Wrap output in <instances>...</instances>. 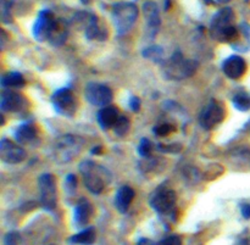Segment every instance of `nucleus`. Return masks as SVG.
Instances as JSON below:
<instances>
[{
    "label": "nucleus",
    "mask_w": 250,
    "mask_h": 245,
    "mask_svg": "<svg viewBox=\"0 0 250 245\" xmlns=\"http://www.w3.org/2000/svg\"><path fill=\"white\" fill-rule=\"evenodd\" d=\"M234 14L231 7H224L210 22V36L221 43H233L238 36V27L233 24Z\"/></svg>",
    "instance_id": "f257e3e1"
},
{
    "label": "nucleus",
    "mask_w": 250,
    "mask_h": 245,
    "mask_svg": "<svg viewBox=\"0 0 250 245\" xmlns=\"http://www.w3.org/2000/svg\"><path fill=\"white\" fill-rule=\"evenodd\" d=\"M81 175L85 188L93 194H100L111 182V173L104 166L92 160L83 161L80 165Z\"/></svg>",
    "instance_id": "f03ea898"
},
{
    "label": "nucleus",
    "mask_w": 250,
    "mask_h": 245,
    "mask_svg": "<svg viewBox=\"0 0 250 245\" xmlns=\"http://www.w3.org/2000/svg\"><path fill=\"white\" fill-rule=\"evenodd\" d=\"M84 146V139L75 134H65L56 139L53 146V158L58 163H71L77 158Z\"/></svg>",
    "instance_id": "7ed1b4c3"
},
{
    "label": "nucleus",
    "mask_w": 250,
    "mask_h": 245,
    "mask_svg": "<svg viewBox=\"0 0 250 245\" xmlns=\"http://www.w3.org/2000/svg\"><path fill=\"white\" fill-rule=\"evenodd\" d=\"M111 17L117 34L125 36L133 28L134 23L138 19V7L133 2H119L112 7Z\"/></svg>",
    "instance_id": "20e7f679"
},
{
    "label": "nucleus",
    "mask_w": 250,
    "mask_h": 245,
    "mask_svg": "<svg viewBox=\"0 0 250 245\" xmlns=\"http://www.w3.org/2000/svg\"><path fill=\"white\" fill-rule=\"evenodd\" d=\"M197 61L186 59L180 51H176L164 66V75L166 78L181 81L190 77L197 70Z\"/></svg>",
    "instance_id": "39448f33"
},
{
    "label": "nucleus",
    "mask_w": 250,
    "mask_h": 245,
    "mask_svg": "<svg viewBox=\"0 0 250 245\" xmlns=\"http://www.w3.org/2000/svg\"><path fill=\"white\" fill-rule=\"evenodd\" d=\"M177 203L175 190L168 188H160L150 198V206L154 211L163 217H173Z\"/></svg>",
    "instance_id": "423d86ee"
},
{
    "label": "nucleus",
    "mask_w": 250,
    "mask_h": 245,
    "mask_svg": "<svg viewBox=\"0 0 250 245\" xmlns=\"http://www.w3.org/2000/svg\"><path fill=\"white\" fill-rule=\"evenodd\" d=\"M51 102L55 111L63 117H72L77 111V100L72 90L68 88L56 90L51 97Z\"/></svg>",
    "instance_id": "0eeeda50"
},
{
    "label": "nucleus",
    "mask_w": 250,
    "mask_h": 245,
    "mask_svg": "<svg viewBox=\"0 0 250 245\" xmlns=\"http://www.w3.org/2000/svg\"><path fill=\"white\" fill-rule=\"evenodd\" d=\"M41 204L45 210H54L58 204L56 180L51 173H44L38 180Z\"/></svg>",
    "instance_id": "6e6552de"
},
{
    "label": "nucleus",
    "mask_w": 250,
    "mask_h": 245,
    "mask_svg": "<svg viewBox=\"0 0 250 245\" xmlns=\"http://www.w3.org/2000/svg\"><path fill=\"white\" fill-rule=\"evenodd\" d=\"M76 20L84 31L85 37L92 41H105L107 38V31L99 22L95 15L90 12H78Z\"/></svg>",
    "instance_id": "1a4fd4ad"
},
{
    "label": "nucleus",
    "mask_w": 250,
    "mask_h": 245,
    "mask_svg": "<svg viewBox=\"0 0 250 245\" xmlns=\"http://www.w3.org/2000/svg\"><path fill=\"white\" fill-rule=\"evenodd\" d=\"M225 119V109L217 100L211 99L200 111L199 123L207 131H211L219 126Z\"/></svg>",
    "instance_id": "9d476101"
},
{
    "label": "nucleus",
    "mask_w": 250,
    "mask_h": 245,
    "mask_svg": "<svg viewBox=\"0 0 250 245\" xmlns=\"http://www.w3.org/2000/svg\"><path fill=\"white\" fill-rule=\"evenodd\" d=\"M84 97L88 102H90L94 106L105 107L111 104L114 99V93L111 88L106 84L97 82H90L84 88Z\"/></svg>",
    "instance_id": "9b49d317"
},
{
    "label": "nucleus",
    "mask_w": 250,
    "mask_h": 245,
    "mask_svg": "<svg viewBox=\"0 0 250 245\" xmlns=\"http://www.w3.org/2000/svg\"><path fill=\"white\" fill-rule=\"evenodd\" d=\"M59 19L50 10H43L38 14L33 26V36L38 41H49Z\"/></svg>",
    "instance_id": "f8f14e48"
},
{
    "label": "nucleus",
    "mask_w": 250,
    "mask_h": 245,
    "mask_svg": "<svg viewBox=\"0 0 250 245\" xmlns=\"http://www.w3.org/2000/svg\"><path fill=\"white\" fill-rule=\"evenodd\" d=\"M27 158V153L19 143L11 142L10 139H1L0 142V159L5 163L16 165L22 163Z\"/></svg>",
    "instance_id": "ddd939ff"
},
{
    "label": "nucleus",
    "mask_w": 250,
    "mask_h": 245,
    "mask_svg": "<svg viewBox=\"0 0 250 245\" xmlns=\"http://www.w3.org/2000/svg\"><path fill=\"white\" fill-rule=\"evenodd\" d=\"M222 72L229 80H239L247 72V62L243 58L238 55H232L222 63Z\"/></svg>",
    "instance_id": "4468645a"
},
{
    "label": "nucleus",
    "mask_w": 250,
    "mask_h": 245,
    "mask_svg": "<svg viewBox=\"0 0 250 245\" xmlns=\"http://www.w3.org/2000/svg\"><path fill=\"white\" fill-rule=\"evenodd\" d=\"M27 102L20 93L14 92L11 89H6L1 93L0 107L2 111L6 112H19L23 107H26Z\"/></svg>",
    "instance_id": "2eb2a0df"
},
{
    "label": "nucleus",
    "mask_w": 250,
    "mask_h": 245,
    "mask_svg": "<svg viewBox=\"0 0 250 245\" xmlns=\"http://www.w3.org/2000/svg\"><path fill=\"white\" fill-rule=\"evenodd\" d=\"M143 14L146 17V29L150 38H154L155 34L158 33L159 27L161 24L160 12H159L158 5L154 1H146L143 5Z\"/></svg>",
    "instance_id": "dca6fc26"
},
{
    "label": "nucleus",
    "mask_w": 250,
    "mask_h": 245,
    "mask_svg": "<svg viewBox=\"0 0 250 245\" xmlns=\"http://www.w3.org/2000/svg\"><path fill=\"white\" fill-rule=\"evenodd\" d=\"M120 117H121L120 111L114 106L102 107L97 115L98 123H99V126L102 127L103 129H105V131L114 128Z\"/></svg>",
    "instance_id": "f3484780"
},
{
    "label": "nucleus",
    "mask_w": 250,
    "mask_h": 245,
    "mask_svg": "<svg viewBox=\"0 0 250 245\" xmlns=\"http://www.w3.org/2000/svg\"><path fill=\"white\" fill-rule=\"evenodd\" d=\"M93 209L92 204L89 203V200L87 199H81L78 202V204L75 207V214H73V220H75V224L77 227H83L90 221L93 216Z\"/></svg>",
    "instance_id": "a211bd4d"
},
{
    "label": "nucleus",
    "mask_w": 250,
    "mask_h": 245,
    "mask_svg": "<svg viewBox=\"0 0 250 245\" xmlns=\"http://www.w3.org/2000/svg\"><path fill=\"white\" fill-rule=\"evenodd\" d=\"M134 195H136V193L128 185H124L117 190L116 197H115V206L121 214H126L128 211L129 206L134 199Z\"/></svg>",
    "instance_id": "6ab92c4d"
},
{
    "label": "nucleus",
    "mask_w": 250,
    "mask_h": 245,
    "mask_svg": "<svg viewBox=\"0 0 250 245\" xmlns=\"http://www.w3.org/2000/svg\"><path fill=\"white\" fill-rule=\"evenodd\" d=\"M37 131L36 126L33 123H23L15 129V139L19 144H29L36 141Z\"/></svg>",
    "instance_id": "aec40b11"
},
{
    "label": "nucleus",
    "mask_w": 250,
    "mask_h": 245,
    "mask_svg": "<svg viewBox=\"0 0 250 245\" xmlns=\"http://www.w3.org/2000/svg\"><path fill=\"white\" fill-rule=\"evenodd\" d=\"M97 239V232L94 227H89L83 231L78 232L77 234L71 237L67 241L70 245H92Z\"/></svg>",
    "instance_id": "412c9836"
},
{
    "label": "nucleus",
    "mask_w": 250,
    "mask_h": 245,
    "mask_svg": "<svg viewBox=\"0 0 250 245\" xmlns=\"http://www.w3.org/2000/svg\"><path fill=\"white\" fill-rule=\"evenodd\" d=\"M67 34H68L67 24L65 23L63 20L59 19L58 23H56L55 28H54L53 34H51L50 39H49V43L53 44V45L55 46L62 45V44L66 41V39H67Z\"/></svg>",
    "instance_id": "4be33fe9"
},
{
    "label": "nucleus",
    "mask_w": 250,
    "mask_h": 245,
    "mask_svg": "<svg viewBox=\"0 0 250 245\" xmlns=\"http://www.w3.org/2000/svg\"><path fill=\"white\" fill-rule=\"evenodd\" d=\"M246 41L250 43V27L248 24L243 23L241 27H238V36H237L236 41L232 43V46L239 51L248 50L250 46L246 43Z\"/></svg>",
    "instance_id": "5701e85b"
},
{
    "label": "nucleus",
    "mask_w": 250,
    "mask_h": 245,
    "mask_svg": "<svg viewBox=\"0 0 250 245\" xmlns=\"http://www.w3.org/2000/svg\"><path fill=\"white\" fill-rule=\"evenodd\" d=\"M26 84L23 76L19 72H9L1 77V85L7 89L11 88H22Z\"/></svg>",
    "instance_id": "b1692460"
},
{
    "label": "nucleus",
    "mask_w": 250,
    "mask_h": 245,
    "mask_svg": "<svg viewBox=\"0 0 250 245\" xmlns=\"http://www.w3.org/2000/svg\"><path fill=\"white\" fill-rule=\"evenodd\" d=\"M234 107L239 111H248L250 110V94L247 92H237L232 98Z\"/></svg>",
    "instance_id": "393cba45"
},
{
    "label": "nucleus",
    "mask_w": 250,
    "mask_h": 245,
    "mask_svg": "<svg viewBox=\"0 0 250 245\" xmlns=\"http://www.w3.org/2000/svg\"><path fill=\"white\" fill-rule=\"evenodd\" d=\"M128 129H129V120L127 119V117L121 116L119 119V121H117V123L115 124L114 128H112V131L115 132L116 136L122 137L125 136V134H127Z\"/></svg>",
    "instance_id": "a878e982"
},
{
    "label": "nucleus",
    "mask_w": 250,
    "mask_h": 245,
    "mask_svg": "<svg viewBox=\"0 0 250 245\" xmlns=\"http://www.w3.org/2000/svg\"><path fill=\"white\" fill-rule=\"evenodd\" d=\"M138 151L143 158H151V154H153V144H151V142L146 138L142 139L138 146Z\"/></svg>",
    "instance_id": "bb28decb"
},
{
    "label": "nucleus",
    "mask_w": 250,
    "mask_h": 245,
    "mask_svg": "<svg viewBox=\"0 0 250 245\" xmlns=\"http://www.w3.org/2000/svg\"><path fill=\"white\" fill-rule=\"evenodd\" d=\"M175 131H176V127L173 126L172 123H167V122L159 123L158 126H155V128H154V132H155L159 137H166Z\"/></svg>",
    "instance_id": "cd10ccee"
},
{
    "label": "nucleus",
    "mask_w": 250,
    "mask_h": 245,
    "mask_svg": "<svg viewBox=\"0 0 250 245\" xmlns=\"http://www.w3.org/2000/svg\"><path fill=\"white\" fill-rule=\"evenodd\" d=\"M14 0H1V17L4 22L11 21V7Z\"/></svg>",
    "instance_id": "c85d7f7f"
},
{
    "label": "nucleus",
    "mask_w": 250,
    "mask_h": 245,
    "mask_svg": "<svg viewBox=\"0 0 250 245\" xmlns=\"http://www.w3.org/2000/svg\"><path fill=\"white\" fill-rule=\"evenodd\" d=\"M20 243H21V236H20L19 232H9V233H6V236L4 237L5 245H19Z\"/></svg>",
    "instance_id": "c756f323"
},
{
    "label": "nucleus",
    "mask_w": 250,
    "mask_h": 245,
    "mask_svg": "<svg viewBox=\"0 0 250 245\" xmlns=\"http://www.w3.org/2000/svg\"><path fill=\"white\" fill-rule=\"evenodd\" d=\"M144 55H146V58L153 59V60L159 61L160 60L161 55H163V51H161V49L158 48V46H153V48L146 49V50L144 51Z\"/></svg>",
    "instance_id": "7c9ffc66"
},
{
    "label": "nucleus",
    "mask_w": 250,
    "mask_h": 245,
    "mask_svg": "<svg viewBox=\"0 0 250 245\" xmlns=\"http://www.w3.org/2000/svg\"><path fill=\"white\" fill-rule=\"evenodd\" d=\"M156 245H182V239L180 236H168L161 239Z\"/></svg>",
    "instance_id": "2f4dec72"
},
{
    "label": "nucleus",
    "mask_w": 250,
    "mask_h": 245,
    "mask_svg": "<svg viewBox=\"0 0 250 245\" xmlns=\"http://www.w3.org/2000/svg\"><path fill=\"white\" fill-rule=\"evenodd\" d=\"M129 105H131V109L133 110V111H138L139 107H141V100H139L137 97L131 98V102H129Z\"/></svg>",
    "instance_id": "473e14b6"
},
{
    "label": "nucleus",
    "mask_w": 250,
    "mask_h": 245,
    "mask_svg": "<svg viewBox=\"0 0 250 245\" xmlns=\"http://www.w3.org/2000/svg\"><path fill=\"white\" fill-rule=\"evenodd\" d=\"M242 215H243L244 219H250V205L249 204H243L241 206Z\"/></svg>",
    "instance_id": "72a5a7b5"
},
{
    "label": "nucleus",
    "mask_w": 250,
    "mask_h": 245,
    "mask_svg": "<svg viewBox=\"0 0 250 245\" xmlns=\"http://www.w3.org/2000/svg\"><path fill=\"white\" fill-rule=\"evenodd\" d=\"M137 245H156L151 239L148 238H141L138 242H137Z\"/></svg>",
    "instance_id": "f704fd0d"
},
{
    "label": "nucleus",
    "mask_w": 250,
    "mask_h": 245,
    "mask_svg": "<svg viewBox=\"0 0 250 245\" xmlns=\"http://www.w3.org/2000/svg\"><path fill=\"white\" fill-rule=\"evenodd\" d=\"M236 245H250V238L239 239V241L236 243Z\"/></svg>",
    "instance_id": "c9c22d12"
},
{
    "label": "nucleus",
    "mask_w": 250,
    "mask_h": 245,
    "mask_svg": "<svg viewBox=\"0 0 250 245\" xmlns=\"http://www.w3.org/2000/svg\"><path fill=\"white\" fill-rule=\"evenodd\" d=\"M217 1H219V2H221V4H226V2L231 1V0H217Z\"/></svg>",
    "instance_id": "e433bc0d"
},
{
    "label": "nucleus",
    "mask_w": 250,
    "mask_h": 245,
    "mask_svg": "<svg viewBox=\"0 0 250 245\" xmlns=\"http://www.w3.org/2000/svg\"><path fill=\"white\" fill-rule=\"evenodd\" d=\"M82 1V4H88V2L90 1V0H81Z\"/></svg>",
    "instance_id": "4c0bfd02"
}]
</instances>
